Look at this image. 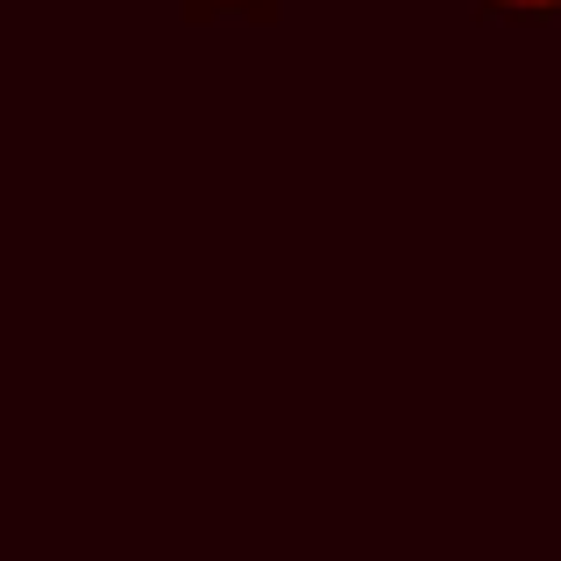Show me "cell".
<instances>
[{"label":"cell","instance_id":"cell-1","mask_svg":"<svg viewBox=\"0 0 561 561\" xmlns=\"http://www.w3.org/2000/svg\"><path fill=\"white\" fill-rule=\"evenodd\" d=\"M185 22H220V14H242V22H277L285 0H179Z\"/></svg>","mask_w":561,"mask_h":561},{"label":"cell","instance_id":"cell-2","mask_svg":"<svg viewBox=\"0 0 561 561\" xmlns=\"http://www.w3.org/2000/svg\"><path fill=\"white\" fill-rule=\"evenodd\" d=\"M477 14H491V22H519V28H534V22H554V14H561V0H477Z\"/></svg>","mask_w":561,"mask_h":561}]
</instances>
